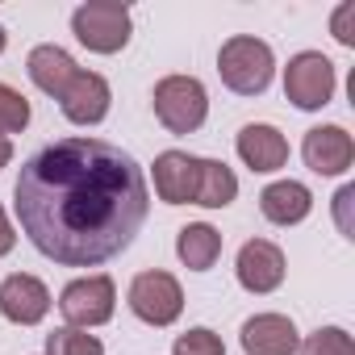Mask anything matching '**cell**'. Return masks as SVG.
Listing matches in <instances>:
<instances>
[{"label":"cell","mask_w":355,"mask_h":355,"mask_svg":"<svg viewBox=\"0 0 355 355\" xmlns=\"http://www.w3.org/2000/svg\"><path fill=\"white\" fill-rule=\"evenodd\" d=\"M21 234L63 268H96L121 255L150 214L146 175L105 138H59L21 163L13 184Z\"/></svg>","instance_id":"6da1fadb"},{"label":"cell","mask_w":355,"mask_h":355,"mask_svg":"<svg viewBox=\"0 0 355 355\" xmlns=\"http://www.w3.org/2000/svg\"><path fill=\"white\" fill-rule=\"evenodd\" d=\"M272 46L251 38V34H234L222 42L218 51V71H222V84L239 96H259L268 84H272Z\"/></svg>","instance_id":"7a4b0ae2"},{"label":"cell","mask_w":355,"mask_h":355,"mask_svg":"<svg viewBox=\"0 0 355 355\" xmlns=\"http://www.w3.org/2000/svg\"><path fill=\"white\" fill-rule=\"evenodd\" d=\"M150 101H155V117L171 134H193L209 117V92L193 76H167V80H159Z\"/></svg>","instance_id":"3957f363"},{"label":"cell","mask_w":355,"mask_h":355,"mask_svg":"<svg viewBox=\"0 0 355 355\" xmlns=\"http://www.w3.org/2000/svg\"><path fill=\"white\" fill-rule=\"evenodd\" d=\"M71 34L96 55H117L130 42V9L117 0H88L71 13Z\"/></svg>","instance_id":"277c9868"},{"label":"cell","mask_w":355,"mask_h":355,"mask_svg":"<svg viewBox=\"0 0 355 355\" xmlns=\"http://www.w3.org/2000/svg\"><path fill=\"white\" fill-rule=\"evenodd\" d=\"M284 96L297 109H322L334 96V63L322 51H301L284 67Z\"/></svg>","instance_id":"5b68a950"},{"label":"cell","mask_w":355,"mask_h":355,"mask_svg":"<svg viewBox=\"0 0 355 355\" xmlns=\"http://www.w3.org/2000/svg\"><path fill=\"white\" fill-rule=\"evenodd\" d=\"M130 309L146 322V326H171L184 309V293L180 280L171 272H138L130 284Z\"/></svg>","instance_id":"8992f818"},{"label":"cell","mask_w":355,"mask_h":355,"mask_svg":"<svg viewBox=\"0 0 355 355\" xmlns=\"http://www.w3.org/2000/svg\"><path fill=\"white\" fill-rule=\"evenodd\" d=\"M113 305H117V288L109 276H80L59 297V309H63L67 326H76V330L105 326L113 318Z\"/></svg>","instance_id":"52a82bcc"},{"label":"cell","mask_w":355,"mask_h":355,"mask_svg":"<svg viewBox=\"0 0 355 355\" xmlns=\"http://www.w3.org/2000/svg\"><path fill=\"white\" fill-rule=\"evenodd\" d=\"M197 180H201V159L184 150H163L155 159V193L163 205H197Z\"/></svg>","instance_id":"ba28073f"},{"label":"cell","mask_w":355,"mask_h":355,"mask_svg":"<svg viewBox=\"0 0 355 355\" xmlns=\"http://www.w3.org/2000/svg\"><path fill=\"white\" fill-rule=\"evenodd\" d=\"M234 272L247 293H272L284 284V251L268 239H251V243H243Z\"/></svg>","instance_id":"9c48e42d"},{"label":"cell","mask_w":355,"mask_h":355,"mask_svg":"<svg viewBox=\"0 0 355 355\" xmlns=\"http://www.w3.org/2000/svg\"><path fill=\"white\" fill-rule=\"evenodd\" d=\"M301 155L309 163V171L318 175H343L355 159V142L343 125H313L301 142Z\"/></svg>","instance_id":"30bf717a"},{"label":"cell","mask_w":355,"mask_h":355,"mask_svg":"<svg viewBox=\"0 0 355 355\" xmlns=\"http://www.w3.org/2000/svg\"><path fill=\"white\" fill-rule=\"evenodd\" d=\"M51 309V293L38 276H26V272H13L5 284H0V313L17 326H38Z\"/></svg>","instance_id":"8fae6325"},{"label":"cell","mask_w":355,"mask_h":355,"mask_svg":"<svg viewBox=\"0 0 355 355\" xmlns=\"http://www.w3.org/2000/svg\"><path fill=\"white\" fill-rule=\"evenodd\" d=\"M109 101H113L109 80H105V76H96V71H80V76L67 84V92L59 96L63 117H67V121H76V125H96V121H105Z\"/></svg>","instance_id":"7c38bea8"},{"label":"cell","mask_w":355,"mask_h":355,"mask_svg":"<svg viewBox=\"0 0 355 355\" xmlns=\"http://www.w3.org/2000/svg\"><path fill=\"white\" fill-rule=\"evenodd\" d=\"M243 351L247 355H297L301 334L284 313H255L243 322Z\"/></svg>","instance_id":"4fadbf2b"},{"label":"cell","mask_w":355,"mask_h":355,"mask_svg":"<svg viewBox=\"0 0 355 355\" xmlns=\"http://www.w3.org/2000/svg\"><path fill=\"white\" fill-rule=\"evenodd\" d=\"M239 155H243V163H247L251 171H280V167L288 163V142H284V134H280L276 125L255 121V125H243V134H239Z\"/></svg>","instance_id":"5bb4252c"},{"label":"cell","mask_w":355,"mask_h":355,"mask_svg":"<svg viewBox=\"0 0 355 355\" xmlns=\"http://www.w3.org/2000/svg\"><path fill=\"white\" fill-rule=\"evenodd\" d=\"M26 71H30V80L46 92V96H63L67 92V84L80 76V67H76V59L63 51V46H34L30 51V59H26Z\"/></svg>","instance_id":"9a60e30c"},{"label":"cell","mask_w":355,"mask_h":355,"mask_svg":"<svg viewBox=\"0 0 355 355\" xmlns=\"http://www.w3.org/2000/svg\"><path fill=\"white\" fill-rule=\"evenodd\" d=\"M259 209H263V218L272 226H297V222L309 218L313 193L305 184H297V180H280V184H268L259 193Z\"/></svg>","instance_id":"2e32d148"},{"label":"cell","mask_w":355,"mask_h":355,"mask_svg":"<svg viewBox=\"0 0 355 355\" xmlns=\"http://www.w3.org/2000/svg\"><path fill=\"white\" fill-rule=\"evenodd\" d=\"M175 255H180V263L193 268V272H209L218 263V255H222V234L214 226H205V222H193V226H184L175 234Z\"/></svg>","instance_id":"e0dca14e"},{"label":"cell","mask_w":355,"mask_h":355,"mask_svg":"<svg viewBox=\"0 0 355 355\" xmlns=\"http://www.w3.org/2000/svg\"><path fill=\"white\" fill-rule=\"evenodd\" d=\"M239 197V180L222 159H201V180H197V205L205 209H226Z\"/></svg>","instance_id":"ac0fdd59"},{"label":"cell","mask_w":355,"mask_h":355,"mask_svg":"<svg viewBox=\"0 0 355 355\" xmlns=\"http://www.w3.org/2000/svg\"><path fill=\"white\" fill-rule=\"evenodd\" d=\"M46 355H105L96 334H84L76 326H59L46 334Z\"/></svg>","instance_id":"d6986e66"},{"label":"cell","mask_w":355,"mask_h":355,"mask_svg":"<svg viewBox=\"0 0 355 355\" xmlns=\"http://www.w3.org/2000/svg\"><path fill=\"white\" fill-rule=\"evenodd\" d=\"M30 125V101L9 88V84H0V138L5 134H21Z\"/></svg>","instance_id":"ffe728a7"},{"label":"cell","mask_w":355,"mask_h":355,"mask_svg":"<svg viewBox=\"0 0 355 355\" xmlns=\"http://www.w3.org/2000/svg\"><path fill=\"white\" fill-rule=\"evenodd\" d=\"M301 355H355V343L338 326H322L301 343Z\"/></svg>","instance_id":"44dd1931"},{"label":"cell","mask_w":355,"mask_h":355,"mask_svg":"<svg viewBox=\"0 0 355 355\" xmlns=\"http://www.w3.org/2000/svg\"><path fill=\"white\" fill-rule=\"evenodd\" d=\"M171 355H226V343H222L214 330L197 326V330H189V334H180V338H175Z\"/></svg>","instance_id":"7402d4cb"},{"label":"cell","mask_w":355,"mask_h":355,"mask_svg":"<svg viewBox=\"0 0 355 355\" xmlns=\"http://www.w3.org/2000/svg\"><path fill=\"white\" fill-rule=\"evenodd\" d=\"M330 30H334V38H338L343 46H355V5H351V0L334 9V21H330Z\"/></svg>","instance_id":"603a6c76"},{"label":"cell","mask_w":355,"mask_h":355,"mask_svg":"<svg viewBox=\"0 0 355 355\" xmlns=\"http://www.w3.org/2000/svg\"><path fill=\"white\" fill-rule=\"evenodd\" d=\"M17 247V234H13V226H9V218H5V209H0V255H9Z\"/></svg>","instance_id":"cb8c5ba5"},{"label":"cell","mask_w":355,"mask_h":355,"mask_svg":"<svg viewBox=\"0 0 355 355\" xmlns=\"http://www.w3.org/2000/svg\"><path fill=\"white\" fill-rule=\"evenodd\" d=\"M9 159H13V142L0 138V167H9Z\"/></svg>","instance_id":"d4e9b609"},{"label":"cell","mask_w":355,"mask_h":355,"mask_svg":"<svg viewBox=\"0 0 355 355\" xmlns=\"http://www.w3.org/2000/svg\"><path fill=\"white\" fill-rule=\"evenodd\" d=\"M5 42H9V38H5V26H0V51H5Z\"/></svg>","instance_id":"484cf974"}]
</instances>
